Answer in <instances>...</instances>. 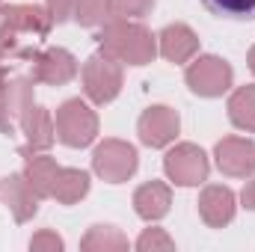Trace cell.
Listing matches in <instances>:
<instances>
[{"label":"cell","mask_w":255,"mask_h":252,"mask_svg":"<svg viewBox=\"0 0 255 252\" xmlns=\"http://www.w3.org/2000/svg\"><path fill=\"white\" fill-rule=\"evenodd\" d=\"M21 133H24V145L18 148L21 157L48 151L54 145V139H57V125H54V116L48 113V107L33 104L21 119Z\"/></svg>","instance_id":"12"},{"label":"cell","mask_w":255,"mask_h":252,"mask_svg":"<svg viewBox=\"0 0 255 252\" xmlns=\"http://www.w3.org/2000/svg\"><path fill=\"white\" fill-rule=\"evenodd\" d=\"M181 130V116L178 110L166 107V104H154L148 110H142V116L136 119V133L139 142L148 148H166Z\"/></svg>","instance_id":"9"},{"label":"cell","mask_w":255,"mask_h":252,"mask_svg":"<svg viewBox=\"0 0 255 252\" xmlns=\"http://www.w3.org/2000/svg\"><path fill=\"white\" fill-rule=\"evenodd\" d=\"M51 27H54V18L45 6H36V3L0 6V36H6V39L42 42L51 36Z\"/></svg>","instance_id":"2"},{"label":"cell","mask_w":255,"mask_h":252,"mask_svg":"<svg viewBox=\"0 0 255 252\" xmlns=\"http://www.w3.org/2000/svg\"><path fill=\"white\" fill-rule=\"evenodd\" d=\"M33 92H36V80L27 77H12L0 86V133L3 136H15L21 130L24 113L33 107Z\"/></svg>","instance_id":"8"},{"label":"cell","mask_w":255,"mask_h":252,"mask_svg":"<svg viewBox=\"0 0 255 252\" xmlns=\"http://www.w3.org/2000/svg\"><path fill=\"white\" fill-rule=\"evenodd\" d=\"M98 51L122 65H148L157 57V36L133 18H110L98 33Z\"/></svg>","instance_id":"1"},{"label":"cell","mask_w":255,"mask_h":252,"mask_svg":"<svg viewBox=\"0 0 255 252\" xmlns=\"http://www.w3.org/2000/svg\"><path fill=\"white\" fill-rule=\"evenodd\" d=\"M39 54V42H24V39H6L0 36V86L9 80V74L24 63H33Z\"/></svg>","instance_id":"18"},{"label":"cell","mask_w":255,"mask_h":252,"mask_svg":"<svg viewBox=\"0 0 255 252\" xmlns=\"http://www.w3.org/2000/svg\"><path fill=\"white\" fill-rule=\"evenodd\" d=\"M45 9L51 12L54 24H65L74 12V0H45Z\"/></svg>","instance_id":"27"},{"label":"cell","mask_w":255,"mask_h":252,"mask_svg":"<svg viewBox=\"0 0 255 252\" xmlns=\"http://www.w3.org/2000/svg\"><path fill=\"white\" fill-rule=\"evenodd\" d=\"M196 205H199V217L208 229H223L238 214V199H235L232 187H226V184H208L199 193Z\"/></svg>","instance_id":"14"},{"label":"cell","mask_w":255,"mask_h":252,"mask_svg":"<svg viewBox=\"0 0 255 252\" xmlns=\"http://www.w3.org/2000/svg\"><path fill=\"white\" fill-rule=\"evenodd\" d=\"M241 202H244V208H247V211H255V178L241 190Z\"/></svg>","instance_id":"28"},{"label":"cell","mask_w":255,"mask_h":252,"mask_svg":"<svg viewBox=\"0 0 255 252\" xmlns=\"http://www.w3.org/2000/svg\"><path fill=\"white\" fill-rule=\"evenodd\" d=\"M157 54L175 65L190 63L193 57L199 54V36L193 33L187 24H178V21L166 24L157 33Z\"/></svg>","instance_id":"15"},{"label":"cell","mask_w":255,"mask_h":252,"mask_svg":"<svg viewBox=\"0 0 255 252\" xmlns=\"http://www.w3.org/2000/svg\"><path fill=\"white\" fill-rule=\"evenodd\" d=\"M30 250H33V252H63L65 250V241L57 235V232L42 229L39 235H33V238H30Z\"/></svg>","instance_id":"26"},{"label":"cell","mask_w":255,"mask_h":252,"mask_svg":"<svg viewBox=\"0 0 255 252\" xmlns=\"http://www.w3.org/2000/svg\"><path fill=\"white\" fill-rule=\"evenodd\" d=\"M71 18H74L80 27H98V24H104V21L113 18L110 0H74Z\"/></svg>","instance_id":"23"},{"label":"cell","mask_w":255,"mask_h":252,"mask_svg":"<svg viewBox=\"0 0 255 252\" xmlns=\"http://www.w3.org/2000/svg\"><path fill=\"white\" fill-rule=\"evenodd\" d=\"M136 166H139V154H136V148L130 142H125V139L110 136V139L98 142L95 151H92V172L101 181H107V184H122V181H128L136 172Z\"/></svg>","instance_id":"5"},{"label":"cell","mask_w":255,"mask_h":252,"mask_svg":"<svg viewBox=\"0 0 255 252\" xmlns=\"http://www.w3.org/2000/svg\"><path fill=\"white\" fill-rule=\"evenodd\" d=\"M30 65H33L30 77L45 86H65L77 77V60L65 48H42Z\"/></svg>","instance_id":"10"},{"label":"cell","mask_w":255,"mask_h":252,"mask_svg":"<svg viewBox=\"0 0 255 252\" xmlns=\"http://www.w3.org/2000/svg\"><path fill=\"white\" fill-rule=\"evenodd\" d=\"M136 250L139 252H157V250H175V241L166 235V229H145L139 238H136Z\"/></svg>","instance_id":"24"},{"label":"cell","mask_w":255,"mask_h":252,"mask_svg":"<svg viewBox=\"0 0 255 252\" xmlns=\"http://www.w3.org/2000/svg\"><path fill=\"white\" fill-rule=\"evenodd\" d=\"M163 172L172 184L178 187H199L208 172H211V163H208V154L196 145V142H178L175 148L166 151L163 157Z\"/></svg>","instance_id":"7"},{"label":"cell","mask_w":255,"mask_h":252,"mask_svg":"<svg viewBox=\"0 0 255 252\" xmlns=\"http://www.w3.org/2000/svg\"><path fill=\"white\" fill-rule=\"evenodd\" d=\"M57 139L68 148H86L95 142L98 136V113L80 101V98H68L57 107Z\"/></svg>","instance_id":"3"},{"label":"cell","mask_w":255,"mask_h":252,"mask_svg":"<svg viewBox=\"0 0 255 252\" xmlns=\"http://www.w3.org/2000/svg\"><path fill=\"white\" fill-rule=\"evenodd\" d=\"M229 119L232 125L247 130V133H255V83L250 86H238L232 95H229Z\"/></svg>","instance_id":"19"},{"label":"cell","mask_w":255,"mask_h":252,"mask_svg":"<svg viewBox=\"0 0 255 252\" xmlns=\"http://www.w3.org/2000/svg\"><path fill=\"white\" fill-rule=\"evenodd\" d=\"M0 205L15 217V223H30L39 214V196L27 184L24 172L0 178Z\"/></svg>","instance_id":"13"},{"label":"cell","mask_w":255,"mask_h":252,"mask_svg":"<svg viewBox=\"0 0 255 252\" xmlns=\"http://www.w3.org/2000/svg\"><path fill=\"white\" fill-rule=\"evenodd\" d=\"M172 205V190L163 181H145L133 190V211L145 223H157L169 214Z\"/></svg>","instance_id":"16"},{"label":"cell","mask_w":255,"mask_h":252,"mask_svg":"<svg viewBox=\"0 0 255 252\" xmlns=\"http://www.w3.org/2000/svg\"><path fill=\"white\" fill-rule=\"evenodd\" d=\"M86 193H89V175L74 166H60L54 181V199L60 205H77Z\"/></svg>","instance_id":"20"},{"label":"cell","mask_w":255,"mask_h":252,"mask_svg":"<svg viewBox=\"0 0 255 252\" xmlns=\"http://www.w3.org/2000/svg\"><path fill=\"white\" fill-rule=\"evenodd\" d=\"M80 250L83 252H122L128 250V238L116 226H92L83 235Z\"/></svg>","instance_id":"21"},{"label":"cell","mask_w":255,"mask_h":252,"mask_svg":"<svg viewBox=\"0 0 255 252\" xmlns=\"http://www.w3.org/2000/svg\"><path fill=\"white\" fill-rule=\"evenodd\" d=\"M247 63H250V71L255 74V45L250 48V54H247Z\"/></svg>","instance_id":"29"},{"label":"cell","mask_w":255,"mask_h":252,"mask_svg":"<svg viewBox=\"0 0 255 252\" xmlns=\"http://www.w3.org/2000/svg\"><path fill=\"white\" fill-rule=\"evenodd\" d=\"M184 80H187L193 95H199V98H220L223 92L232 89L235 68L223 57H217V54H205V57H196L187 65Z\"/></svg>","instance_id":"6"},{"label":"cell","mask_w":255,"mask_h":252,"mask_svg":"<svg viewBox=\"0 0 255 252\" xmlns=\"http://www.w3.org/2000/svg\"><path fill=\"white\" fill-rule=\"evenodd\" d=\"M214 157L223 175L229 178H247L255 175V139L247 136H223L214 145Z\"/></svg>","instance_id":"11"},{"label":"cell","mask_w":255,"mask_h":252,"mask_svg":"<svg viewBox=\"0 0 255 252\" xmlns=\"http://www.w3.org/2000/svg\"><path fill=\"white\" fill-rule=\"evenodd\" d=\"M80 80H83V92L92 104H110V101L119 98L122 83H125L122 63H116V60H110L98 51L83 63Z\"/></svg>","instance_id":"4"},{"label":"cell","mask_w":255,"mask_h":252,"mask_svg":"<svg viewBox=\"0 0 255 252\" xmlns=\"http://www.w3.org/2000/svg\"><path fill=\"white\" fill-rule=\"evenodd\" d=\"M157 0H110L113 18H142L154 9Z\"/></svg>","instance_id":"25"},{"label":"cell","mask_w":255,"mask_h":252,"mask_svg":"<svg viewBox=\"0 0 255 252\" xmlns=\"http://www.w3.org/2000/svg\"><path fill=\"white\" fill-rule=\"evenodd\" d=\"M211 15L229 21H255V0H199Z\"/></svg>","instance_id":"22"},{"label":"cell","mask_w":255,"mask_h":252,"mask_svg":"<svg viewBox=\"0 0 255 252\" xmlns=\"http://www.w3.org/2000/svg\"><path fill=\"white\" fill-rule=\"evenodd\" d=\"M57 172H60V163H57L51 154H45V151L30 154V157H27V163H24V178H27V184L33 187V193H36L39 199L54 196Z\"/></svg>","instance_id":"17"}]
</instances>
